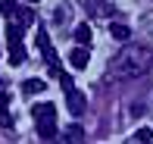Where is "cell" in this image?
<instances>
[{
  "instance_id": "obj_13",
  "label": "cell",
  "mask_w": 153,
  "mask_h": 144,
  "mask_svg": "<svg viewBox=\"0 0 153 144\" xmlns=\"http://www.w3.org/2000/svg\"><path fill=\"white\" fill-rule=\"evenodd\" d=\"M131 141H153V128H137L131 135Z\"/></svg>"
},
{
  "instance_id": "obj_3",
  "label": "cell",
  "mask_w": 153,
  "mask_h": 144,
  "mask_svg": "<svg viewBox=\"0 0 153 144\" xmlns=\"http://www.w3.org/2000/svg\"><path fill=\"white\" fill-rule=\"evenodd\" d=\"M66 104H69V113H72V116H81V113H85V94L75 91V88H69V91H66Z\"/></svg>"
},
{
  "instance_id": "obj_7",
  "label": "cell",
  "mask_w": 153,
  "mask_h": 144,
  "mask_svg": "<svg viewBox=\"0 0 153 144\" xmlns=\"http://www.w3.org/2000/svg\"><path fill=\"white\" fill-rule=\"evenodd\" d=\"M22 91H25V94H44V91H47V81H44V78H28V81L22 85Z\"/></svg>"
},
{
  "instance_id": "obj_17",
  "label": "cell",
  "mask_w": 153,
  "mask_h": 144,
  "mask_svg": "<svg viewBox=\"0 0 153 144\" xmlns=\"http://www.w3.org/2000/svg\"><path fill=\"white\" fill-rule=\"evenodd\" d=\"M6 104H10V94H6V91H0V110H6Z\"/></svg>"
},
{
  "instance_id": "obj_2",
  "label": "cell",
  "mask_w": 153,
  "mask_h": 144,
  "mask_svg": "<svg viewBox=\"0 0 153 144\" xmlns=\"http://www.w3.org/2000/svg\"><path fill=\"white\" fill-rule=\"evenodd\" d=\"M38 47H41V53H44V60H47V66H50V72H56V50L50 47V38H47L44 28L38 31Z\"/></svg>"
},
{
  "instance_id": "obj_15",
  "label": "cell",
  "mask_w": 153,
  "mask_h": 144,
  "mask_svg": "<svg viewBox=\"0 0 153 144\" xmlns=\"http://www.w3.org/2000/svg\"><path fill=\"white\" fill-rule=\"evenodd\" d=\"M59 85H62V91H69V88H72V78H69V75H59Z\"/></svg>"
},
{
  "instance_id": "obj_8",
  "label": "cell",
  "mask_w": 153,
  "mask_h": 144,
  "mask_svg": "<svg viewBox=\"0 0 153 144\" xmlns=\"http://www.w3.org/2000/svg\"><path fill=\"white\" fill-rule=\"evenodd\" d=\"M25 57H28V50H25L22 44H13V50H10V63H13V66H22Z\"/></svg>"
},
{
  "instance_id": "obj_6",
  "label": "cell",
  "mask_w": 153,
  "mask_h": 144,
  "mask_svg": "<svg viewBox=\"0 0 153 144\" xmlns=\"http://www.w3.org/2000/svg\"><path fill=\"white\" fill-rule=\"evenodd\" d=\"M31 116H34V119H56V110H53V104H34L31 107Z\"/></svg>"
},
{
  "instance_id": "obj_4",
  "label": "cell",
  "mask_w": 153,
  "mask_h": 144,
  "mask_svg": "<svg viewBox=\"0 0 153 144\" xmlns=\"http://www.w3.org/2000/svg\"><path fill=\"white\" fill-rule=\"evenodd\" d=\"M69 63H72V69H88V63H91V53H88V44L75 47V50L69 53Z\"/></svg>"
},
{
  "instance_id": "obj_10",
  "label": "cell",
  "mask_w": 153,
  "mask_h": 144,
  "mask_svg": "<svg viewBox=\"0 0 153 144\" xmlns=\"http://www.w3.org/2000/svg\"><path fill=\"white\" fill-rule=\"evenodd\" d=\"M109 35H113L116 41H128V38H131V31H128V25H119V22H113V25H109Z\"/></svg>"
},
{
  "instance_id": "obj_12",
  "label": "cell",
  "mask_w": 153,
  "mask_h": 144,
  "mask_svg": "<svg viewBox=\"0 0 153 144\" xmlns=\"http://www.w3.org/2000/svg\"><path fill=\"white\" fill-rule=\"evenodd\" d=\"M85 138V132H81V125H69L66 132H62V141H81Z\"/></svg>"
},
{
  "instance_id": "obj_16",
  "label": "cell",
  "mask_w": 153,
  "mask_h": 144,
  "mask_svg": "<svg viewBox=\"0 0 153 144\" xmlns=\"http://www.w3.org/2000/svg\"><path fill=\"white\" fill-rule=\"evenodd\" d=\"M10 122H13L10 113H6V110H0V125H10Z\"/></svg>"
},
{
  "instance_id": "obj_9",
  "label": "cell",
  "mask_w": 153,
  "mask_h": 144,
  "mask_svg": "<svg viewBox=\"0 0 153 144\" xmlns=\"http://www.w3.org/2000/svg\"><path fill=\"white\" fill-rule=\"evenodd\" d=\"M6 38H10V47H13V44H22V25H19V22H10Z\"/></svg>"
},
{
  "instance_id": "obj_11",
  "label": "cell",
  "mask_w": 153,
  "mask_h": 144,
  "mask_svg": "<svg viewBox=\"0 0 153 144\" xmlns=\"http://www.w3.org/2000/svg\"><path fill=\"white\" fill-rule=\"evenodd\" d=\"M75 41H78V44H91V25L88 22H81L78 28H75Z\"/></svg>"
},
{
  "instance_id": "obj_1",
  "label": "cell",
  "mask_w": 153,
  "mask_h": 144,
  "mask_svg": "<svg viewBox=\"0 0 153 144\" xmlns=\"http://www.w3.org/2000/svg\"><path fill=\"white\" fill-rule=\"evenodd\" d=\"M150 50L141 44H128L125 50H119L113 60H109V78H122V81H134L141 75L150 72Z\"/></svg>"
},
{
  "instance_id": "obj_14",
  "label": "cell",
  "mask_w": 153,
  "mask_h": 144,
  "mask_svg": "<svg viewBox=\"0 0 153 144\" xmlns=\"http://www.w3.org/2000/svg\"><path fill=\"white\" fill-rule=\"evenodd\" d=\"M0 13H3V16L10 19L13 13H16V3H13V0H0Z\"/></svg>"
},
{
  "instance_id": "obj_5",
  "label": "cell",
  "mask_w": 153,
  "mask_h": 144,
  "mask_svg": "<svg viewBox=\"0 0 153 144\" xmlns=\"http://www.w3.org/2000/svg\"><path fill=\"white\" fill-rule=\"evenodd\" d=\"M38 135H41V141H53L56 138V119H41L38 122Z\"/></svg>"
},
{
  "instance_id": "obj_18",
  "label": "cell",
  "mask_w": 153,
  "mask_h": 144,
  "mask_svg": "<svg viewBox=\"0 0 153 144\" xmlns=\"http://www.w3.org/2000/svg\"><path fill=\"white\" fill-rule=\"evenodd\" d=\"M28 3H38V0H28Z\"/></svg>"
}]
</instances>
